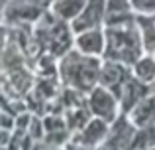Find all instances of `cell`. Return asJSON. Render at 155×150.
I'll list each match as a JSON object with an SVG mask.
<instances>
[{
	"label": "cell",
	"instance_id": "6da1fadb",
	"mask_svg": "<svg viewBox=\"0 0 155 150\" xmlns=\"http://www.w3.org/2000/svg\"><path fill=\"white\" fill-rule=\"evenodd\" d=\"M102 65V58H91L73 47L57 63V77L69 89L81 95H88L98 85V73Z\"/></svg>",
	"mask_w": 155,
	"mask_h": 150
},
{
	"label": "cell",
	"instance_id": "7a4b0ae2",
	"mask_svg": "<svg viewBox=\"0 0 155 150\" xmlns=\"http://www.w3.org/2000/svg\"><path fill=\"white\" fill-rule=\"evenodd\" d=\"M104 32L106 51L102 59L132 67L141 55H145V46L136 20L128 24H118V26H104Z\"/></svg>",
	"mask_w": 155,
	"mask_h": 150
},
{
	"label": "cell",
	"instance_id": "3957f363",
	"mask_svg": "<svg viewBox=\"0 0 155 150\" xmlns=\"http://www.w3.org/2000/svg\"><path fill=\"white\" fill-rule=\"evenodd\" d=\"M51 0H6L4 24L8 26L34 28L49 12Z\"/></svg>",
	"mask_w": 155,
	"mask_h": 150
},
{
	"label": "cell",
	"instance_id": "277c9868",
	"mask_svg": "<svg viewBox=\"0 0 155 150\" xmlns=\"http://www.w3.org/2000/svg\"><path fill=\"white\" fill-rule=\"evenodd\" d=\"M84 101H87V107L91 111V115L108 124H114L124 115L118 95L114 91H110V89L102 87V85H96L88 95H84Z\"/></svg>",
	"mask_w": 155,
	"mask_h": 150
},
{
	"label": "cell",
	"instance_id": "5b68a950",
	"mask_svg": "<svg viewBox=\"0 0 155 150\" xmlns=\"http://www.w3.org/2000/svg\"><path fill=\"white\" fill-rule=\"evenodd\" d=\"M106 24V0H88L79 16L71 22L75 34L88 30H98Z\"/></svg>",
	"mask_w": 155,
	"mask_h": 150
},
{
	"label": "cell",
	"instance_id": "8992f818",
	"mask_svg": "<svg viewBox=\"0 0 155 150\" xmlns=\"http://www.w3.org/2000/svg\"><path fill=\"white\" fill-rule=\"evenodd\" d=\"M110 128H112V124H108V123H104V120L92 117L77 134H73V142H75L77 146L84 148V150L98 148L108 140Z\"/></svg>",
	"mask_w": 155,
	"mask_h": 150
},
{
	"label": "cell",
	"instance_id": "52a82bcc",
	"mask_svg": "<svg viewBox=\"0 0 155 150\" xmlns=\"http://www.w3.org/2000/svg\"><path fill=\"white\" fill-rule=\"evenodd\" d=\"M132 77V67L122 65L116 61H108L102 59V65H100V73H98V85L110 89L118 95L122 89V85Z\"/></svg>",
	"mask_w": 155,
	"mask_h": 150
},
{
	"label": "cell",
	"instance_id": "ba28073f",
	"mask_svg": "<svg viewBox=\"0 0 155 150\" xmlns=\"http://www.w3.org/2000/svg\"><path fill=\"white\" fill-rule=\"evenodd\" d=\"M75 50L91 58H104L106 51V32L104 28L75 34Z\"/></svg>",
	"mask_w": 155,
	"mask_h": 150
},
{
	"label": "cell",
	"instance_id": "9c48e42d",
	"mask_svg": "<svg viewBox=\"0 0 155 150\" xmlns=\"http://www.w3.org/2000/svg\"><path fill=\"white\" fill-rule=\"evenodd\" d=\"M151 93H153L151 87L143 85L141 81H137L136 77L132 75L124 85H122L120 93H118V99H120V103H122V113L128 115L141 99H145V97L151 95Z\"/></svg>",
	"mask_w": 155,
	"mask_h": 150
},
{
	"label": "cell",
	"instance_id": "30bf717a",
	"mask_svg": "<svg viewBox=\"0 0 155 150\" xmlns=\"http://www.w3.org/2000/svg\"><path fill=\"white\" fill-rule=\"evenodd\" d=\"M126 119L132 123L134 128H145L155 124V91L141 99L132 111L126 115Z\"/></svg>",
	"mask_w": 155,
	"mask_h": 150
},
{
	"label": "cell",
	"instance_id": "8fae6325",
	"mask_svg": "<svg viewBox=\"0 0 155 150\" xmlns=\"http://www.w3.org/2000/svg\"><path fill=\"white\" fill-rule=\"evenodd\" d=\"M132 0H106V24L104 26H118L136 20Z\"/></svg>",
	"mask_w": 155,
	"mask_h": 150
},
{
	"label": "cell",
	"instance_id": "7c38bea8",
	"mask_svg": "<svg viewBox=\"0 0 155 150\" xmlns=\"http://www.w3.org/2000/svg\"><path fill=\"white\" fill-rule=\"evenodd\" d=\"M87 2L88 0H51L49 12L55 18L71 24L73 20L83 12V8L87 6Z\"/></svg>",
	"mask_w": 155,
	"mask_h": 150
},
{
	"label": "cell",
	"instance_id": "4fadbf2b",
	"mask_svg": "<svg viewBox=\"0 0 155 150\" xmlns=\"http://www.w3.org/2000/svg\"><path fill=\"white\" fill-rule=\"evenodd\" d=\"M132 75L147 87H155V55L145 54L132 65Z\"/></svg>",
	"mask_w": 155,
	"mask_h": 150
},
{
	"label": "cell",
	"instance_id": "5bb4252c",
	"mask_svg": "<svg viewBox=\"0 0 155 150\" xmlns=\"http://www.w3.org/2000/svg\"><path fill=\"white\" fill-rule=\"evenodd\" d=\"M136 22L143 40L145 54H155V14H137Z\"/></svg>",
	"mask_w": 155,
	"mask_h": 150
},
{
	"label": "cell",
	"instance_id": "9a60e30c",
	"mask_svg": "<svg viewBox=\"0 0 155 150\" xmlns=\"http://www.w3.org/2000/svg\"><path fill=\"white\" fill-rule=\"evenodd\" d=\"M136 14H155V0H132Z\"/></svg>",
	"mask_w": 155,
	"mask_h": 150
},
{
	"label": "cell",
	"instance_id": "2e32d148",
	"mask_svg": "<svg viewBox=\"0 0 155 150\" xmlns=\"http://www.w3.org/2000/svg\"><path fill=\"white\" fill-rule=\"evenodd\" d=\"M8 38H10V26H8V24H4V22H0V51L6 47Z\"/></svg>",
	"mask_w": 155,
	"mask_h": 150
},
{
	"label": "cell",
	"instance_id": "e0dca14e",
	"mask_svg": "<svg viewBox=\"0 0 155 150\" xmlns=\"http://www.w3.org/2000/svg\"><path fill=\"white\" fill-rule=\"evenodd\" d=\"M4 6H6V0H0V22H4Z\"/></svg>",
	"mask_w": 155,
	"mask_h": 150
},
{
	"label": "cell",
	"instance_id": "ac0fdd59",
	"mask_svg": "<svg viewBox=\"0 0 155 150\" xmlns=\"http://www.w3.org/2000/svg\"><path fill=\"white\" fill-rule=\"evenodd\" d=\"M149 150H155V146H153V148H149Z\"/></svg>",
	"mask_w": 155,
	"mask_h": 150
}]
</instances>
